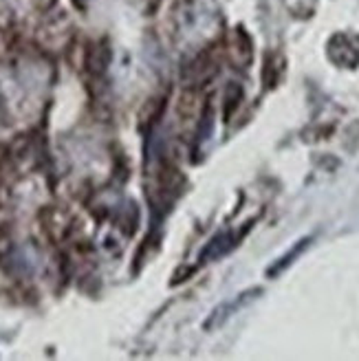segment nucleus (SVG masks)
Segmentation results:
<instances>
[{"label":"nucleus","mask_w":359,"mask_h":361,"mask_svg":"<svg viewBox=\"0 0 359 361\" xmlns=\"http://www.w3.org/2000/svg\"><path fill=\"white\" fill-rule=\"evenodd\" d=\"M329 53L333 62L342 64V66H357L359 64V38L357 35H346L339 33L331 40Z\"/></svg>","instance_id":"nucleus-1"},{"label":"nucleus","mask_w":359,"mask_h":361,"mask_svg":"<svg viewBox=\"0 0 359 361\" xmlns=\"http://www.w3.org/2000/svg\"><path fill=\"white\" fill-rule=\"evenodd\" d=\"M78 3H86V0H78Z\"/></svg>","instance_id":"nucleus-4"},{"label":"nucleus","mask_w":359,"mask_h":361,"mask_svg":"<svg viewBox=\"0 0 359 361\" xmlns=\"http://www.w3.org/2000/svg\"><path fill=\"white\" fill-rule=\"evenodd\" d=\"M231 247H234V240H231L229 233H219V236L214 238L207 245V249L203 251V258H219V256L227 254Z\"/></svg>","instance_id":"nucleus-2"},{"label":"nucleus","mask_w":359,"mask_h":361,"mask_svg":"<svg viewBox=\"0 0 359 361\" xmlns=\"http://www.w3.org/2000/svg\"><path fill=\"white\" fill-rule=\"evenodd\" d=\"M309 240H311V238H304L302 243H298V245H296V249H291L289 254H286L284 258H280V260H278V264H276V267H274L272 271H269V274H278L280 269H284L286 264H289V262H291V260H293V258H296V256L300 254V251H302L304 247H307V243H309Z\"/></svg>","instance_id":"nucleus-3"}]
</instances>
